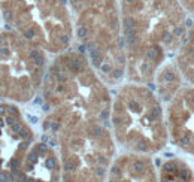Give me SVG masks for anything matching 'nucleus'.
<instances>
[{"label":"nucleus","instance_id":"obj_9","mask_svg":"<svg viewBox=\"0 0 194 182\" xmlns=\"http://www.w3.org/2000/svg\"><path fill=\"white\" fill-rule=\"evenodd\" d=\"M164 112L169 140L194 157V85L182 87L167 102Z\"/></svg>","mask_w":194,"mask_h":182},{"label":"nucleus","instance_id":"obj_6","mask_svg":"<svg viewBox=\"0 0 194 182\" xmlns=\"http://www.w3.org/2000/svg\"><path fill=\"white\" fill-rule=\"evenodd\" d=\"M0 14L9 30L46 54L64 52L75 39L67 0H0Z\"/></svg>","mask_w":194,"mask_h":182},{"label":"nucleus","instance_id":"obj_4","mask_svg":"<svg viewBox=\"0 0 194 182\" xmlns=\"http://www.w3.org/2000/svg\"><path fill=\"white\" fill-rule=\"evenodd\" d=\"M75 37L82 52L106 85L126 78L118 0H67Z\"/></svg>","mask_w":194,"mask_h":182},{"label":"nucleus","instance_id":"obj_8","mask_svg":"<svg viewBox=\"0 0 194 182\" xmlns=\"http://www.w3.org/2000/svg\"><path fill=\"white\" fill-rule=\"evenodd\" d=\"M36 133L18 105L0 102V182H16Z\"/></svg>","mask_w":194,"mask_h":182},{"label":"nucleus","instance_id":"obj_2","mask_svg":"<svg viewBox=\"0 0 194 182\" xmlns=\"http://www.w3.org/2000/svg\"><path fill=\"white\" fill-rule=\"evenodd\" d=\"M40 99L42 128L51 140L61 128L78 121H109L112 94L82 51L67 49L48 64Z\"/></svg>","mask_w":194,"mask_h":182},{"label":"nucleus","instance_id":"obj_3","mask_svg":"<svg viewBox=\"0 0 194 182\" xmlns=\"http://www.w3.org/2000/svg\"><path fill=\"white\" fill-rule=\"evenodd\" d=\"M109 130L126 152L154 155L169 142L163 102L145 84L126 82L112 97Z\"/></svg>","mask_w":194,"mask_h":182},{"label":"nucleus","instance_id":"obj_13","mask_svg":"<svg viewBox=\"0 0 194 182\" xmlns=\"http://www.w3.org/2000/svg\"><path fill=\"white\" fill-rule=\"evenodd\" d=\"M158 182H194V170L179 157L167 158L158 169Z\"/></svg>","mask_w":194,"mask_h":182},{"label":"nucleus","instance_id":"obj_10","mask_svg":"<svg viewBox=\"0 0 194 182\" xmlns=\"http://www.w3.org/2000/svg\"><path fill=\"white\" fill-rule=\"evenodd\" d=\"M16 182H61V166L57 148L36 140L20 169Z\"/></svg>","mask_w":194,"mask_h":182},{"label":"nucleus","instance_id":"obj_14","mask_svg":"<svg viewBox=\"0 0 194 182\" xmlns=\"http://www.w3.org/2000/svg\"><path fill=\"white\" fill-rule=\"evenodd\" d=\"M175 64L184 79L190 85H194V25L188 29L187 36L176 52Z\"/></svg>","mask_w":194,"mask_h":182},{"label":"nucleus","instance_id":"obj_7","mask_svg":"<svg viewBox=\"0 0 194 182\" xmlns=\"http://www.w3.org/2000/svg\"><path fill=\"white\" fill-rule=\"evenodd\" d=\"M46 52L12 30L0 31V99L29 103L40 93L48 69Z\"/></svg>","mask_w":194,"mask_h":182},{"label":"nucleus","instance_id":"obj_15","mask_svg":"<svg viewBox=\"0 0 194 182\" xmlns=\"http://www.w3.org/2000/svg\"><path fill=\"white\" fill-rule=\"evenodd\" d=\"M179 3L187 14L194 15V0H179Z\"/></svg>","mask_w":194,"mask_h":182},{"label":"nucleus","instance_id":"obj_11","mask_svg":"<svg viewBox=\"0 0 194 182\" xmlns=\"http://www.w3.org/2000/svg\"><path fill=\"white\" fill-rule=\"evenodd\" d=\"M105 182H158V170L149 155L124 152L113 158Z\"/></svg>","mask_w":194,"mask_h":182},{"label":"nucleus","instance_id":"obj_5","mask_svg":"<svg viewBox=\"0 0 194 182\" xmlns=\"http://www.w3.org/2000/svg\"><path fill=\"white\" fill-rule=\"evenodd\" d=\"M57 145L61 182H105L115 158L117 143L106 124L78 121L51 139Z\"/></svg>","mask_w":194,"mask_h":182},{"label":"nucleus","instance_id":"obj_1","mask_svg":"<svg viewBox=\"0 0 194 182\" xmlns=\"http://www.w3.org/2000/svg\"><path fill=\"white\" fill-rule=\"evenodd\" d=\"M121 36L128 82L151 84L188 31L179 0H121Z\"/></svg>","mask_w":194,"mask_h":182},{"label":"nucleus","instance_id":"obj_12","mask_svg":"<svg viewBox=\"0 0 194 182\" xmlns=\"http://www.w3.org/2000/svg\"><path fill=\"white\" fill-rule=\"evenodd\" d=\"M182 79L184 78L175 63L161 66L152 81L155 84V94L158 99L161 102H169L182 88Z\"/></svg>","mask_w":194,"mask_h":182}]
</instances>
